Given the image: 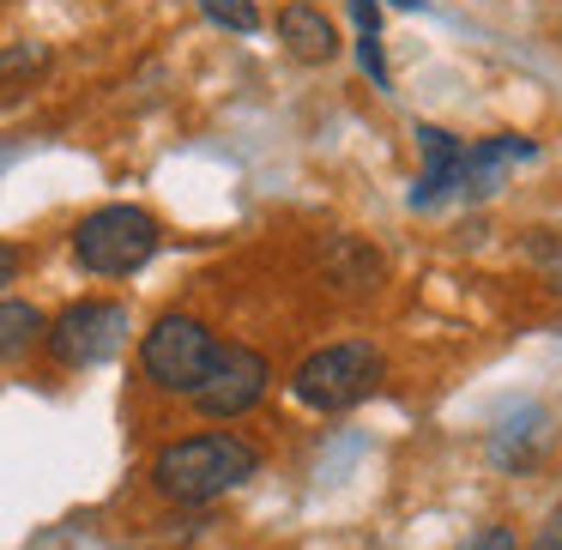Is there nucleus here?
I'll list each match as a JSON object with an SVG mask.
<instances>
[{
    "mask_svg": "<svg viewBox=\"0 0 562 550\" xmlns=\"http://www.w3.org/2000/svg\"><path fill=\"white\" fill-rule=\"evenodd\" d=\"M255 472H260V453L248 448L243 436H231V429L182 436V441H170V448L151 460V484H158L170 502H188V508L218 502L224 490L248 484Z\"/></svg>",
    "mask_w": 562,
    "mask_h": 550,
    "instance_id": "f257e3e1",
    "label": "nucleus"
},
{
    "mask_svg": "<svg viewBox=\"0 0 562 550\" xmlns=\"http://www.w3.org/2000/svg\"><path fill=\"white\" fill-rule=\"evenodd\" d=\"M375 381H381V351L369 339H345L303 357L291 375V393L308 412H351V405H363L375 393Z\"/></svg>",
    "mask_w": 562,
    "mask_h": 550,
    "instance_id": "f03ea898",
    "label": "nucleus"
},
{
    "mask_svg": "<svg viewBox=\"0 0 562 550\" xmlns=\"http://www.w3.org/2000/svg\"><path fill=\"white\" fill-rule=\"evenodd\" d=\"M151 255H158V218L139 206H98L74 231V260L86 272H98V279L139 272Z\"/></svg>",
    "mask_w": 562,
    "mask_h": 550,
    "instance_id": "7ed1b4c3",
    "label": "nucleus"
},
{
    "mask_svg": "<svg viewBox=\"0 0 562 550\" xmlns=\"http://www.w3.org/2000/svg\"><path fill=\"white\" fill-rule=\"evenodd\" d=\"M212 327L194 315H164L158 327L139 339V369H146V381H158L164 393H194L200 375H206L212 363Z\"/></svg>",
    "mask_w": 562,
    "mask_h": 550,
    "instance_id": "20e7f679",
    "label": "nucleus"
},
{
    "mask_svg": "<svg viewBox=\"0 0 562 550\" xmlns=\"http://www.w3.org/2000/svg\"><path fill=\"white\" fill-rule=\"evenodd\" d=\"M127 339V308L110 303V296H86V303H67L49 327V351L61 357L67 369H98L122 351Z\"/></svg>",
    "mask_w": 562,
    "mask_h": 550,
    "instance_id": "39448f33",
    "label": "nucleus"
},
{
    "mask_svg": "<svg viewBox=\"0 0 562 550\" xmlns=\"http://www.w3.org/2000/svg\"><path fill=\"white\" fill-rule=\"evenodd\" d=\"M267 381H272V369H267V357H260L255 345L224 339V345H212V363H206V375H200V388H194V405L206 417H243V412H255V405L267 400Z\"/></svg>",
    "mask_w": 562,
    "mask_h": 550,
    "instance_id": "423d86ee",
    "label": "nucleus"
},
{
    "mask_svg": "<svg viewBox=\"0 0 562 550\" xmlns=\"http://www.w3.org/2000/svg\"><path fill=\"white\" fill-rule=\"evenodd\" d=\"M532 158H538V146L526 134H490V139H477V146H465V158H460L453 194H465V200L496 194L502 176H508V164H532Z\"/></svg>",
    "mask_w": 562,
    "mask_h": 550,
    "instance_id": "0eeeda50",
    "label": "nucleus"
},
{
    "mask_svg": "<svg viewBox=\"0 0 562 550\" xmlns=\"http://www.w3.org/2000/svg\"><path fill=\"white\" fill-rule=\"evenodd\" d=\"M417 151H424V170H417V188H412V212H429L436 200L453 194L465 139H453L448 127H436V122H417Z\"/></svg>",
    "mask_w": 562,
    "mask_h": 550,
    "instance_id": "6e6552de",
    "label": "nucleus"
},
{
    "mask_svg": "<svg viewBox=\"0 0 562 550\" xmlns=\"http://www.w3.org/2000/svg\"><path fill=\"white\" fill-rule=\"evenodd\" d=\"M279 37H284V49H291L296 61H333V49H339L333 19L321 13V7H308V0H291V7L279 13Z\"/></svg>",
    "mask_w": 562,
    "mask_h": 550,
    "instance_id": "1a4fd4ad",
    "label": "nucleus"
},
{
    "mask_svg": "<svg viewBox=\"0 0 562 550\" xmlns=\"http://www.w3.org/2000/svg\"><path fill=\"white\" fill-rule=\"evenodd\" d=\"M43 333H49V327H43L37 303H19V296H13V303H0V357H25Z\"/></svg>",
    "mask_w": 562,
    "mask_h": 550,
    "instance_id": "9d476101",
    "label": "nucleus"
},
{
    "mask_svg": "<svg viewBox=\"0 0 562 550\" xmlns=\"http://www.w3.org/2000/svg\"><path fill=\"white\" fill-rule=\"evenodd\" d=\"M327 267H333V279H339V284L363 291V284H375L381 255H375V248H363L357 236H339V243H333V255H327Z\"/></svg>",
    "mask_w": 562,
    "mask_h": 550,
    "instance_id": "9b49d317",
    "label": "nucleus"
},
{
    "mask_svg": "<svg viewBox=\"0 0 562 550\" xmlns=\"http://www.w3.org/2000/svg\"><path fill=\"white\" fill-rule=\"evenodd\" d=\"M200 13H206L212 25L236 31V37H255V31H260V7H255V0H200Z\"/></svg>",
    "mask_w": 562,
    "mask_h": 550,
    "instance_id": "f8f14e48",
    "label": "nucleus"
},
{
    "mask_svg": "<svg viewBox=\"0 0 562 550\" xmlns=\"http://www.w3.org/2000/svg\"><path fill=\"white\" fill-rule=\"evenodd\" d=\"M526 255L544 267V279L562 291V236L557 231H526Z\"/></svg>",
    "mask_w": 562,
    "mask_h": 550,
    "instance_id": "ddd939ff",
    "label": "nucleus"
},
{
    "mask_svg": "<svg viewBox=\"0 0 562 550\" xmlns=\"http://www.w3.org/2000/svg\"><path fill=\"white\" fill-rule=\"evenodd\" d=\"M49 61V55L37 49V43H19V49H0V79H19V74H37V67Z\"/></svg>",
    "mask_w": 562,
    "mask_h": 550,
    "instance_id": "4468645a",
    "label": "nucleus"
},
{
    "mask_svg": "<svg viewBox=\"0 0 562 550\" xmlns=\"http://www.w3.org/2000/svg\"><path fill=\"white\" fill-rule=\"evenodd\" d=\"M357 67H363L375 86H387V61H381V31H357Z\"/></svg>",
    "mask_w": 562,
    "mask_h": 550,
    "instance_id": "2eb2a0df",
    "label": "nucleus"
},
{
    "mask_svg": "<svg viewBox=\"0 0 562 550\" xmlns=\"http://www.w3.org/2000/svg\"><path fill=\"white\" fill-rule=\"evenodd\" d=\"M465 550H520V545H514V532H508V526H484V532H477Z\"/></svg>",
    "mask_w": 562,
    "mask_h": 550,
    "instance_id": "dca6fc26",
    "label": "nucleus"
},
{
    "mask_svg": "<svg viewBox=\"0 0 562 550\" xmlns=\"http://www.w3.org/2000/svg\"><path fill=\"white\" fill-rule=\"evenodd\" d=\"M19 267H25V260H19V248H13V243H0V291L19 279Z\"/></svg>",
    "mask_w": 562,
    "mask_h": 550,
    "instance_id": "f3484780",
    "label": "nucleus"
},
{
    "mask_svg": "<svg viewBox=\"0 0 562 550\" xmlns=\"http://www.w3.org/2000/svg\"><path fill=\"white\" fill-rule=\"evenodd\" d=\"M538 550H562V532H544V538H538Z\"/></svg>",
    "mask_w": 562,
    "mask_h": 550,
    "instance_id": "a211bd4d",
    "label": "nucleus"
},
{
    "mask_svg": "<svg viewBox=\"0 0 562 550\" xmlns=\"http://www.w3.org/2000/svg\"><path fill=\"white\" fill-rule=\"evenodd\" d=\"M400 7H424V0H400Z\"/></svg>",
    "mask_w": 562,
    "mask_h": 550,
    "instance_id": "6ab92c4d",
    "label": "nucleus"
},
{
    "mask_svg": "<svg viewBox=\"0 0 562 550\" xmlns=\"http://www.w3.org/2000/svg\"><path fill=\"white\" fill-rule=\"evenodd\" d=\"M308 7H315V0H308Z\"/></svg>",
    "mask_w": 562,
    "mask_h": 550,
    "instance_id": "aec40b11",
    "label": "nucleus"
}]
</instances>
